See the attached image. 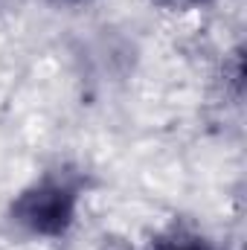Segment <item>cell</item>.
I'll return each instance as SVG.
<instances>
[{
	"instance_id": "obj_3",
	"label": "cell",
	"mask_w": 247,
	"mask_h": 250,
	"mask_svg": "<svg viewBox=\"0 0 247 250\" xmlns=\"http://www.w3.org/2000/svg\"><path fill=\"white\" fill-rule=\"evenodd\" d=\"M151 3H157L160 9H169V12H192V9L209 6L212 0H151Z\"/></svg>"
},
{
	"instance_id": "obj_4",
	"label": "cell",
	"mask_w": 247,
	"mask_h": 250,
	"mask_svg": "<svg viewBox=\"0 0 247 250\" xmlns=\"http://www.w3.org/2000/svg\"><path fill=\"white\" fill-rule=\"evenodd\" d=\"M50 3H56V6H87L93 0H50Z\"/></svg>"
},
{
	"instance_id": "obj_2",
	"label": "cell",
	"mask_w": 247,
	"mask_h": 250,
	"mask_svg": "<svg viewBox=\"0 0 247 250\" xmlns=\"http://www.w3.org/2000/svg\"><path fill=\"white\" fill-rule=\"evenodd\" d=\"M145 250H215V248H212V242L201 230L175 221L166 230L154 233V239L145 245Z\"/></svg>"
},
{
	"instance_id": "obj_1",
	"label": "cell",
	"mask_w": 247,
	"mask_h": 250,
	"mask_svg": "<svg viewBox=\"0 0 247 250\" xmlns=\"http://www.w3.org/2000/svg\"><path fill=\"white\" fill-rule=\"evenodd\" d=\"M84 198V175L73 166H56L29 181L9 204V221L32 239H64Z\"/></svg>"
}]
</instances>
